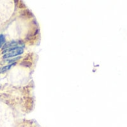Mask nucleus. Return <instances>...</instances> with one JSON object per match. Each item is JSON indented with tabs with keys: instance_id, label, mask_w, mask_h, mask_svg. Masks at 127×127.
<instances>
[{
	"instance_id": "1",
	"label": "nucleus",
	"mask_w": 127,
	"mask_h": 127,
	"mask_svg": "<svg viewBox=\"0 0 127 127\" xmlns=\"http://www.w3.org/2000/svg\"><path fill=\"white\" fill-rule=\"evenodd\" d=\"M19 46H22V43L20 41H12V42H9V43H7L6 44L4 45L3 46V49H4V51H3V53L6 54L8 51L11 50V49H16V48H19Z\"/></svg>"
},
{
	"instance_id": "2",
	"label": "nucleus",
	"mask_w": 127,
	"mask_h": 127,
	"mask_svg": "<svg viewBox=\"0 0 127 127\" xmlns=\"http://www.w3.org/2000/svg\"><path fill=\"white\" fill-rule=\"evenodd\" d=\"M23 52H24L23 48H22V47L16 48V49H11V50L8 51L6 54L4 55L3 58H12V57H14V56H17V55H21L22 53H23Z\"/></svg>"
},
{
	"instance_id": "3",
	"label": "nucleus",
	"mask_w": 127,
	"mask_h": 127,
	"mask_svg": "<svg viewBox=\"0 0 127 127\" xmlns=\"http://www.w3.org/2000/svg\"><path fill=\"white\" fill-rule=\"evenodd\" d=\"M13 65H14V64H12V65H7V66H5V67H3L0 68V73H4V72L7 71L8 70H10L12 67Z\"/></svg>"
},
{
	"instance_id": "4",
	"label": "nucleus",
	"mask_w": 127,
	"mask_h": 127,
	"mask_svg": "<svg viewBox=\"0 0 127 127\" xmlns=\"http://www.w3.org/2000/svg\"><path fill=\"white\" fill-rule=\"evenodd\" d=\"M4 42H5V37H4V36L3 34H1L0 35V48L4 43Z\"/></svg>"
},
{
	"instance_id": "5",
	"label": "nucleus",
	"mask_w": 127,
	"mask_h": 127,
	"mask_svg": "<svg viewBox=\"0 0 127 127\" xmlns=\"http://www.w3.org/2000/svg\"><path fill=\"white\" fill-rule=\"evenodd\" d=\"M0 87H1V86H0Z\"/></svg>"
}]
</instances>
